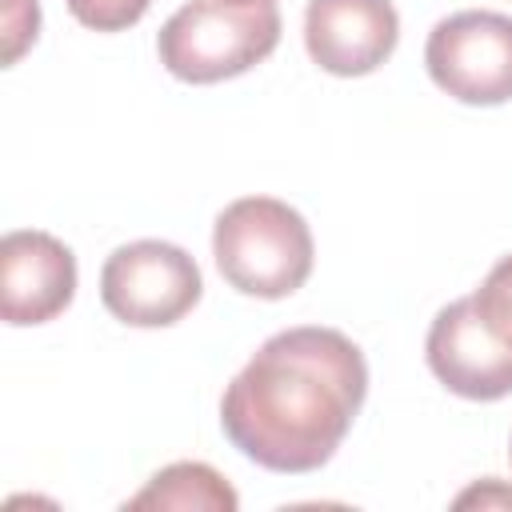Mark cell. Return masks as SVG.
Returning <instances> with one entry per match:
<instances>
[{
	"mask_svg": "<svg viewBox=\"0 0 512 512\" xmlns=\"http://www.w3.org/2000/svg\"><path fill=\"white\" fill-rule=\"evenodd\" d=\"M368 396V360L340 332L300 324L268 336L220 396V428L252 464L284 476L324 468Z\"/></svg>",
	"mask_w": 512,
	"mask_h": 512,
	"instance_id": "cell-1",
	"label": "cell"
},
{
	"mask_svg": "<svg viewBox=\"0 0 512 512\" xmlns=\"http://www.w3.org/2000/svg\"><path fill=\"white\" fill-rule=\"evenodd\" d=\"M424 360L452 396L504 400L512 392V252L488 268L476 292L432 316Z\"/></svg>",
	"mask_w": 512,
	"mask_h": 512,
	"instance_id": "cell-2",
	"label": "cell"
},
{
	"mask_svg": "<svg viewBox=\"0 0 512 512\" xmlns=\"http://www.w3.org/2000/svg\"><path fill=\"white\" fill-rule=\"evenodd\" d=\"M212 256L236 292L256 300H284L312 276L316 240L308 220L288 200L240 196L216 216Z\"/></svg>",
	"mask_w": 512,
	"mask_h": 512,
	"instance_id": "cell-3",
	"label": "cell"
},
{
	"mask_svg": "<svg viewBox=\"0 0 512 512\" xmlns=\"http://www.w3.org/2000/svg\"><path fill=\"white\" fill-rule=\"evenodd\" d=\"M276 44V0H188L164 20L156 56L184 84H220L268 60Z\"/></svg>",
	"mask_w": 512,
	"mask_h": 512,
	"instance_id": "cell-4",
	"label": "cell"
},
{
	"mask_svg": "<svg viewBox=\"0 0 512 512\" xmlns=\"http://www.w3.org/2000/svg\"><path fill=\"white\" fill-rule=\"evenodd\" d=\"M204 296L196 260L168 240L120 244L100 268V300L128 328H168Z\"/></svg>",
	"mask_w": 512,
	"mask_h": 512,
	"instance_id": "cell-5",
	"label": "cell"
},
{
	"mask_svg": "<svg viewBox=\"0 0 512 512\" xmlns=\"http://www.w3.org/2000/svg\"><path fill=\"white\" fill-rule=\"evenodd\" d=\"M424 68L460 104L492 108L512 100V16L464 8L432 24Z\"/></svg>",
	"mask_w": 512,
	"mask_h": 512,
	"instance_id": "cell-6",
	"label": "cell"
},
{
	"mask_svg": "<svg viewBox=\"0 0 512 512\" xmlns=\"http://www.w3.org/2000/svg\"><path fill=\"white\" fill-rule=\"evenodd\" d=\"M76 296V256L40 228H12L0 240V316L12 328L56 320Z\"/></svg>",
	"mask_w": 512,
	"mask_h": 512,
	"instance_id": "cell-7",
	"label": "cell"
},
{
	"mask_svg": "<svg viewBox=\"0 0 512 512\" xmlns=\"http://www.w3.org/2000/svg\"><path fill=\"white\" fill-rule=\"evenodd\" d=\"M400 40L392 0H308L304 48L316 68L332 76L376 72Z\"/></svg>",
	"mask_w": 512,
	"mask_h": 512,
	"instance_id": "cell-8",
	"label": "cell"
},
{
	"mask_svg": "<svg viewBox=\"0 0 512 512\" xmlns=\"http://www.w3.org/2000/svg\"><path fill=\"white\" fill-rule=\"evenodd\" d=\"M240 496L232 484L200 460H176L160 468L124 508H172V512H236Z\"/></svg>",
	"mask_w": 512,
	"mask_h": 512,
	"instance_id": "cell-9",
	"label": "cell"
},
{
	"mask_svg": "<svg viewBox=\"0 0 512 512\" xmlns=\"http://www.w3.org/2000/svg\"><path fill=\"white\" fill-rule=\"evenodd\" d=\"M64 4L76 16V24L92 32H124L140 24L144 12L152 8V0H64Z\"/></svg>",
	"mask_w": 512,
	"mask_h": 512,
	"instance_id": "cell-10",
	"label": "cell"
},
{
	"mask_svg": "<svg viewBox=\"0 0 512 512\" xmlns=\"http://www.w3.org/2000/svg\"><path fill=\"white\" fill-rule=\"evenodd\" d=\"M4 36H8V44H4V64H16L20 60V52L36 40V28H40V8H36V0H8V8H4Z\"/></svg>",
	"mask_w": 512,
	"mask_h": 512,
	"instance_id": "cell-11",
	"label": "cell"
},
{
	"mask_svg": "<svg viewBox=\"0 0 512 512\" xmlns=\"http://www.w3.org/2000/svg\"><path fill=\"white\" fill-rule=\"evenodd\" d=\"M456 508H472V504H480V508H512V488H504L500 480H480V484H472L468 492H460L456 500H452Z\"/></svg>",
	"mask_w": 512,
	"mask_h": 512,
	"instance_id": "cell-12",
	"label": "cell"
},
{
	"mask_svg": "<svg viewBox=\"0 0 512 512\" xmlns=\"http://www.w3.org/2000/svg\"><path fill=\"white\" fill-rule=\"evenodd\" d=\"M508 460H512V448H508Z\"/></svg>",
	"mask_w": 512,
	"mask_h": 512,
	"instance_id": "cell-13",
	"label": "cell"
}]
</instances>
